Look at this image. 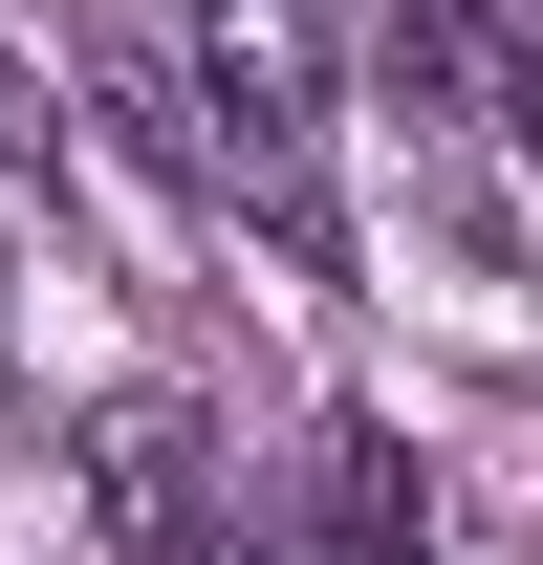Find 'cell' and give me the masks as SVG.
Returning a JSON list of instances; mask_svg holds the SVG:
<instances>
[{"label": "cell", "mask_w": 543, "mask_h": 565, "mask_svg": "<svg viewBox=\"0 0 543 565\" xmlns=\"http://www.w3.org/2000/svg\"><path fill=\"white\" fill-rule=\"evenodd\" d=\"M66 479H87V544L109 565H239V457H217L196 392H109L66 435Z\"/></svg>", "instance_id": "cell-1"}, {"label": "cell", "mask_w": 543, "mask_h": 565, "mask_svg": "<svg viewBox=\"0 0 543 565\" xmlns=\"http://www.w3.org/2000/svg\"><path fill=\"white\" fill-rule=\"evenodd\" d=\"M0 174H66V87L22 66V44H0Z\"/></svg>", "instance_id": "cell-3"}, {"label": "cell", "mask_w": 543, "mask_h": 565, "mask_svg": "<svg viewBox=\"0 0 543 565\" xmlns=\"http://www.w3.org/2000/svg\"><path fill=\"white\" fill-rule=\"evenodd\" d=\"M174 44H196V109H239V196H262L283 239H327V217H305V131H327V0H196Z\"/></svg>", "instance_id": "cell-2"}]
</instances>
